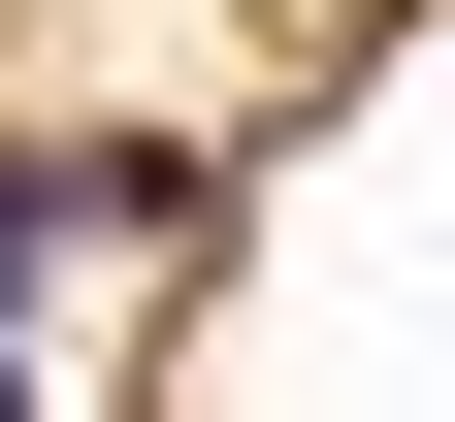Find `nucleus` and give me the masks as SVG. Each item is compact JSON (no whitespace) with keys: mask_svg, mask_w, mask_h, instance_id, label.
I'll return each mask as SVG.
<instances>
[{"mask_svg":"<svg viewBox=\"0 0 455 422\" xmlns=\"http://www.w3.org/2000/svg\"><path fill=\"white\" fill-rule=\"evenodd\" d=\"M0 260H33V227H0ZM0 422H33V390H0Z\"/></svg>","mask_w":455,"mask_h":422,"instance_id":"obj_1","label":"nucleus"}]
</instances>
